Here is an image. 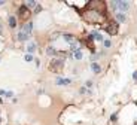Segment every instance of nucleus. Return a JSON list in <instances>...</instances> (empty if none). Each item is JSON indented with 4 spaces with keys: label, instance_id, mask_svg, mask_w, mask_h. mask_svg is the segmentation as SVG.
Listing matches in <instances>:
<instances>
[{
    "label": "nucleus",
    "instance_id": "obj_3",
    "mask_svg": "<svg viewBox=\"0 0 137 125\" xmlns=\"http://www.w3.org/2000/svg\"><path fill=\"white\" fill-rule=\"evenodd\" d=\"M63 67H64L63 60L61 58H55V60L51 61V64H49V70L54 71V73H60V71L63 70Z\"/></svg>",
    "mask_w": 137,
    "mask_h": 125
},
{
    "label": "nucleus",
    "instance_id": "obj_7",
    "mask_svg": "<svg viewBox=\"0 0 137 125\" xmlns=\"http://www.w3.org/2000/svg\"><path fill=\"white\" fill-rule=\"evenodd\" d=\"M34 49H36V43L34 42H30L28 43V46H27V52H30V55L34 52Z\"/></svg>",
    "mask_w": 137,
    "mask_h": 125
},
{
    "label": "nucleus",
    "instance_id": "obj_15",
    "mask_svg": "<svg viewBox=\"0 0 137 125\" xmlns=\"http://www.w3.org/2000/svg\"><path fill=\"white\" fill-rule=\"evenodd\" d=\"M91 37H94L95 40H103V37H101V34H100V33H97V31H94V33L91 34Z\"/></svg>",
    "mask_w": 137,
    "mask_h": 125
},
{
    "label": "nucleus",
    "instance_id": "obj_13",
    "mask_svg": "<svg viewBox=\"0 0 137 125\" xmlns=\"http://www.w3.org/2000/svg\"><path fill=\"white\" fill-rule=\"evenodd\" d=\"M57 83L58 85H69L70 83V79H57Z\"/></svg>",
    "mask_w": 137,
    "mask_h": 125
},
{
    "label": "nucleus",
    "instance_id": "obj_21",
    "mask_svg": "<svg viewBox=\"0 0 137 125\" xmlns=\"http://www.w3.org/2000/svg\"><path fill=\"white\" fill-rule=\"evenodd\" d=\"M0 5H3V2H0Z\"/></svg>",
    "mask_w": 137,
    "mask_h": 125
},
{
    "label": "nucleus",
    "instance_id": "obj_9",
    "mask_svg": "<svg viewBox=\"0 0 137 125\" xmlns=\"http://www.w3.org/2000/svg\"><path fill=\"white\" fill-rule=\"evenodd\" d=\"M125 19H127L125 13H122V12H121V13H116V21H118V23H124Z\"/></svg>",
    "mask_w": 137,
    "mask_h": 125
},
{
    "label": "nucleus",
    "instance_id": "obj_4",
    "mask_svg": "<svg viewBox=\"0 0 137 125\" xmlns=\"http://www.w3.org/2000/svg\"><path fill=\"white\" fill-rule=\"evenodd\" d=\"M104 30H106L110 36H115L118 33V23H116V21H109V23L106 24Z\"/></svg>",
    "mask_w": 137,
    "mask_h": 125
},
{
    "label": "nucleus",
    "instance_id": "obj_16",
    "mask_svg": "<svg viewBox=\"0 0 137 125\" xmlns=\"http://www.w3.org/2000/svg\"><path fill=\"white\" fill-rule=\"evenodd\" d=\"M73 55H75V58H76V60H81V58H82V52H81L79 49H76V51L73 52Z\"/></svg>",
    "mask_w": 137,
    "mask_h": 125
},
{
    "label": "nucleus",
    "instance_id": "obj_5",
    "mask_svg": "<svg viewBox=\"0 0 137 125\" xmlns=\"http://www.w3.org/2000/svg\"><path fill=\"white\" fill-rule=\"evenodd\" d=\"M18 15H19V18L23 19V21H27L30 18V11L25 8V5L19 6V9H18Z\"/></svg>",
    "mask_w": 137,
    "mask_h": 125
},
{
    "label": "nucleus",
    "instance_id": "obj_12",
    "mask_svg": "<svg viewBox=\"0 0 137 125\" xmlns=\"http://www.w3.org/2000/svg\"><path fill=\"white\" fill-rule=\"evenodd\" d=\"M91 69H92V71H94V73H100V65L97 64V63H92V64H91Z\"/></svg>",
    "mask_w": 137,
    "mask_h": 125
},
{
    "label": "nucleus",
    "instance_id": "obj_19",
    "mask_svg": "<svg viewBox=\"0 0 137 125\" xmlns=\"http://www.w3.org/2000/svg\"><path fill=\"white\" fill-rule=\"evenodd\" d=\"M104 46L109 48V46H110V42H109V40H104Z\"/></svg>",
    "mask_w": 137,
    "mask_h": 125
},
{
    "label": "nucleus",
    "instance_id": "obj_18",
    "mask_svg": "<svg viewBox=\"0 0 137 125\" xmlns=\"http://www.w3.org/2000/svg\"><path fill=\"white\" fill-rule=\"evenodd\" d=\"M31 60H33V55H25V61H31Z\"/></svg>",
    "mask_w": 137,
    "mask_h": 125
},
{
    "label": "nucleus",
    "instance_id": "obj_14",
    "mask_svg": "<svg viewBox=\"0 0 137 125\" xmlns=\"http://www.w3.org/2000/svg\"><path fill=\"white\" fill-rule=\"evenodd\" d=\"M24 5H25V8L28 9V8H34V6L37 5V3H36L34 0H28V2H27V3H24Z\"/></svg>",
    "mask_w": 137,
    "mask_h": 125
},
{
    "label": "nucleus",
    "instance_id": "obj_11",
    "mask_svg": "<svg viewBox=\"0 0 137 125\" xmlns=\"http://www.w3.org/2000/svg\"><path fill=\"white\" fill-rule=\"evenodd\" d=\"M9 25H11V28H15L17 27V19H15V17H9Z\"/></svg>",
    "mask_w": 137,
    "mask_h": 125
},
{
    "label": "nucleus",
    "instance_id": "obj_2",
    "mask_svg": "<svg viewBox=\"0 0 137 125\" xmlns=\"http://www.w3.org/2000/svg\"><path fill=\"white\" fill-rule=\"evenodd\" d=\"M31 27H33V24H31V23L24 24V25H23V28L19 30V31H18V34H17L18 40H19V42H25V40H27L28 34L31 33Z\"/></svg>",
    "mask_w": 137,
    "mask_h": 125
},
{
    "label": "nucleus",
    "instance_id": "obj_20",
    "mask_svg": "<svg viewBox=\"0 0 137 125\" xmlns=\"http://www.w3.org/2000/svg\"><path fill=\"white\" fill-rule=\"evenodd\" d=\"M0 33H2V24H0Z\"/></svg>",
    "mask_w": 137,
    "mask_h": 125
},
{
    "label": "nucleus",
    "instance_id": "obj_8",
    "mask_svg": "<svg viewBox=\"0 0 137 125\" xmlns=\"http://www.w3.org/2000/svg\"><path fill=\"white\" fill-rule=\"evenodd\" d=\"M92 37H91V36H89L88 39H86V42H85V45H86V46L89 48V49H91V51H92V52H94V43H92Z\"/></svg>",
    "mask_w": 137,
    "mask_h": 125
},
{
    "label": "nucleus",
    "instance_id": "obj_1",
    "mask_svg": "<svg viewBox=\"0 0 137 125\" xmlns=\"http://www.w3.org/2000/svg\"><path fill=\"white\" fill-rule=\"evenodd\" d=\"M82 17L92 24H100L106 19V5L104 2H89L88 6L82 11Z\"/></svg>",
    "mask_w": 137,
    "mask_h": 125
},
{
    "label": "nucleus",
    "instance_id": "obj_10",
    "mask_svg": "<svg viewBox=\"0 0 137 125\" xmlns=\"http://www.w3.org/2000/svg\"><path fill=\"white\" fill-rule=\"evenodd\" d=\"M63 37H64V39L69 42V43H71V45L75 43V37H73L71 34H63Z\"/></svg>",
    "mask_w": 137,
    "mask_h": 125
},
{
    "label": "nucleus",
    "instance_id": "obj_6",
    "mask_svg": "<svg viewBox=\"0 0 137 125\" xmlns=\"http://www.w3.org/2000/svg\"><path fill=\"white\" fill-rule=\"evenodd\" d=\"M113 9H119V11H127L130 8V3L128 2H112L110 3Z\"/></svg>",
    "mask_w": 137,
    "mask_h": 125
},
{
    "label": "nucleus",
    "instance_id": "obj_17",
    "mask_svg": "<svg viewBox=\"0 0 137 125\" xmlns=\"http://www.w3.org/2000/svg\"><path fill=\"white\" fill-rule=\"evenodd\" d=\"M46 52L49 54V55H55V54H57V52H55V49H54V48H51V46L46 49Z\"/></svg>",
    "mask_w": 137,
    "mask_h": 125
}]
</instances>
